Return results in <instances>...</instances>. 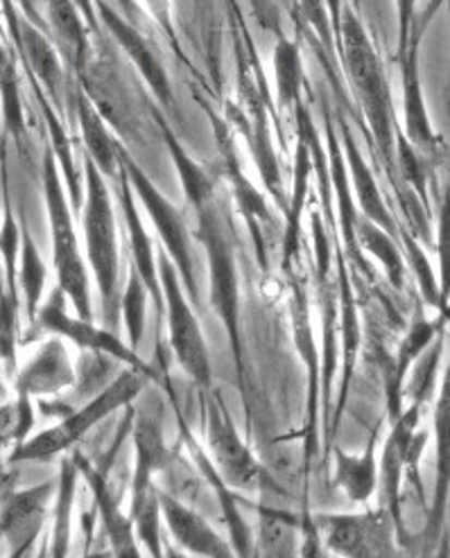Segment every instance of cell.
I'll return each instance as SVG.
<instances>
[{
    "label": "cell",
    "instance_id": "obj_1",
    "mask_svg": "<svg viewBox=\"0 0 450 558\" xmlns=\"http://www.w3.org/2000/svg\"><path fill=\"white\" fill-rule=\"evenodd\" d=\"M149 378L134 368L120 371L102 391H98L84 408L73 410L66 418L59 421L57 425L35 434L33 439L23 441L16 446L10 454V463H23V461H50L57 454L71 450L75 444H80L88 432H92L100 421L111 416L113 412L130 408L132 402L143 393Z\"/></svg>",
    "mask_w": 450,
    "mask_h": 558
},
{
    "label": "cell",
    "instance_id": "obj_2",
    "mask_svg": "<svg viewBox=\"0 0 450 558\" xmlns=\"http://www.w3.org/2000/svg\"><path fill=\"white\" fill-rule=\"evenodd\" d=\"M342 37V54L344 66L351 77V84L357 93L360 102L367 113L374 138L382 151V157L389 159L394 151V111H392V93H389L385 71L380 59L367 37V29L357 21L355 14L346 12L340 25Z\"/></svg>",
    "mask_w": 450,
    "mask_h": 558
},
{
    "label": "cell",
    "instance_id": "obj_3",
    "mask_svg": "<svg viewBox=\"0 0 450 558\" xmlns=\"http://www.w3.org/2000/svg\"><path fill=\"white\" fill-rule=\"evenodd\" d=\"M44 189H46V208L52 233V263L57 271V288L64 296H69L75 307V317L82 322H94L92 307V290H88V274L84 260L80 256V244L73 227L71 206L66 202V193L62 179H59L57 159L52 149L46 151L44 159Z\"/></svg>",
    "mask_w": 450,
    "mask_h": 558
},
{
    "label": "cell",
    "instance_id": "obj_4",
    "mask_svg": "<svg viewBox=\"0 0 450 558\" xmlns=\"http://www.w3.org/2000/svg\"><path fill=\"white\" fill-rule=\"evenodd\" d=\"M86 172V202H84V238L86 256L96 283L100 288L102 317L107 326L118 324V238H115V217L111 208L109 189L100 170L84 161Z\"/></svg>",
    "mask_w": 450,
    "mask_h": 558
},
{
    "label": "cell",
    "instance_id": "obj_5",
    "mask_svg": "<svg viewBox=\"0 0 450 558\" xmlns=\"http://www.w3.org/2000/svg\"><path fill=\"white\" fill-rule=\"evenodd\" d=\"M204 402V432H206V454L211 459L218 475L231 490L243 493H263L272 488L263 463L254 457L247 444L240 437V432L231 418L224 398L218 389H208L202 393ZM277 490V488H272Z\"/></svg>",
    "mask_w": 450,
    "mask_h": 558
},
{
    "label": "cell",
    "instance_id": "obj_6",
    "mask_svg": "<svg viewBox=\"0 0 450 558\" xmlns=\"http://www.w3.org/2000/svg\"><path fill=\"white\" fill-rule=\"evenodd\" d=\"M157 271L163 294V315L168 326V344L191 380L204 391L214 389V371H211V355L199 322L193 313V307L186 301V292L182 286L172 260L163 250L157 252Z\"/></svg>",
    "mask_w": 450,
    "mask_h": 558
},
{
    "label": "cell",
    "instance_id": "obj_7",
    "mask_svg": "<svg viewBox=\"0 0 450 558\" xmlns=\"http://www.w3.org/2000/svg\"><path fill=\"white\" fill-rule=\"evenodd\" d=\"M199 213V240L208 256V274H211V305L220 317L235 357L238 376L243 378V342H240V283L238 267L229 238L218 215L216 204L211 202Z\"/></svg>",
    "mask_w": 450,
    "mask_h": 558
},
{
    "label": "cell",
    "instance_id": "obj_8",
    "mask_svg": "<svg viewBox=\"0 0 450 558\" xmlns=\"http://www.w3.org/2000/svg\"><path fill=\"white\" fill-rule=\"evenodd\" d=\"M118 161L123 172L127 174V181L132 191L138 195L143 208L147 210L149 220L157 227L161 250L172 260L179 278H182V286L191 290V296L195 303H199V288H197V276H195V258L191 250V231L186 227V220L182 210L174 204H170L159 191L157 185L149 181V177L136 166V161L130 157L127 149L118 143Z\"/></svg>",
    "mask_w": 450,
    "mask_h": 558
},
{
    "label": "cell",
    "instance_id": "obj_9",
    "mask_svg": "<svg viewBox=\"0 0 450 558\" xmlns=\"http://www.w3.org/2000/svg\"><path fill=\"white\" fill-rule=\"evenodd\" d=\"M326 551L342 558H397V524L385 507L313 515Z\"/></svg>",
    "mask_w": 450,
    "mask_h": 558
},
{
    "label": "cell",
    "instance_id": "obj_10",
    "mask_svg": "<svg viewBox=\"0 0 450 558\" xmlns=\"http://www.w3.org/2000/svg\"><path fill=\"white\" fill-rule=\"evenodd\" d=\"M35 326L52 332L54 337L71 339L73 344L88 353H98L115 362H125L127 368L138 371V374H143L149 380L157 378L155 366H149L134 349H130L125 342H120L118 335L96 326L94 322H82L77 317H71L64 310V294L59 292V288L50 294L48 303L39 307Z\"/></svg>",
    "mask_w": 450,
    "mask_h": 558
},
{
    "label": "cell",
    "instance_id": "obj_11",
    "mask_svg": "<svg viewBox=\"0 0 450 558\" xmlns=\"http://www.w3.org/2000/svg\"><path fill=\"white\" fill-rule=\"evenodd\" d=\"M401 71H403V111H405V132L410 136V145L418 151L430 154L437 149V138L426 111V102L422 96V82H418V39H422V27L412 19L414 5H401Z\"/></svg>",
    "mask_w": 450,
    "mask_h": 558
},
{
    "label": "cell",
    "instance_id": "obj_12",
    "mask_svg": "<svg viewBox=\"0 0 450 558\" xmlns=\"http://www.w3.org/2000/svg\"><path fill=\"white\" fill-rule=\"evenodd\" d=\"M172 410H174V416H177V423H179V432H182V439H184V446L188 448V452L193 454L197 469L204 477V482L208 484V488L214 490L216 495V502L218 507L222 509V515H224V522H227V532H229V545L235 554V558H254V545H256V536L252 532V526L247 524L243 511H240L238 507V500L233 490L224 484V480L218 475L216 466L211 463V459H208L206 450L199 446V441L193 437V432L184 418V412L179 410L177 400L172 398Z\"/></svg>",
    "mask_w": 450,
    "mask_h": 558
},
{
    "label": "cell",
    "instance_id": "obj_13",
    "mask_svg": "<svg viewBox=\"0 0 450 558\" xmlns=\"http://www.w3.org/2000/svg\"><path fill=\"white\" fill-rule=\"evenodd\" d=\"M73 461L77 466V473L84 475V480L94 490L96 511L102 520L100 524H102L105 538L109 543L107 549L111 551V558H143L132 518L120 509V502L115 500V495L107 484V473L98 466V463L88 461L82 452H75Z\"/></svg>",
    "mask_w": 450,
    "mask_h": 558
},
{
    "label": "cell",
    "instance_id": "obj_14",
    "mask_svg": "<svg viewBox=\"0 0 450 558\" xmlns=\"http://www.w3.org/2000/svg\"><path fill=\"white\" fill-rule=\"evenodd\" d=\"M159 507L161 520L179 549L197 558H235L229 541H224L204 515L182 500H174L163 488H159Z\"/></svg>",
    "mask_w": 450,
    "mask_h": 558
},
{
    "label": "cell",
    "instance_id": "obj_15",
    "mask_svg": "<svg viewBox=\"0 0 450 558\" xmlns=\"http://www.w3.org/2000/svg\"><path fill=\"white\" fill-rule=\"evenodd\" d=\"M75 368L69 357V351L62 337H52L39 349V353L29 360L23 368L16 371L14 389L16 396L41 398L54 396L75 385Z\"/></svg>",
    "mask_w": 450,
    "mask_h": 558
},
{
    "label": "cell",
    "instance_id": "obj_16",
    "mask_svg": "<svg viewBox=\"0 0 450 558\" xmlns=\"http://www.w3.org/2000/svg\"><path fill=\"white\" fill-rule=\"evenodd\" d=\"M52 493L54 482L8 495L0 513V538L8 541V549L29 551L37 545L46 522V502Z\"/></svg>",
    "mask_w": 450,
    "mask_h": 558
},
{
    "label": "cell",
    "instance_id": "obj_17",
    "mask_svg": "<svg viewBox=\"0 0 450 558\" xmlns=\"http://www.w3.org/2000/svg\"><path fill=\"white\" fill-rule=\"evenodd\" d=\"M134 448H136V469H134V482L132 493L155 486V475L163 473L174 452L166 446L163 437V418L161 410H155L153 405H141L134 414Z\"/></svg>",
    "mask_w": 450,
    "mask_h": 558
},
{
    "label": "cell",
    "instance_id": "obj_18",
    "mask_svg": "<svg viewBox=\"0 0 450 558\" xmlns=\"http://www.w3.org/2000/svg\"><path fill=\"white\" fill-rule=\"evenodd\" d=\"M98 12L102 14V21L111 29L113 39L125 48V52L130 54V59L134 61V64L138 66V71L145 77V82L149 84V88L155 90V96L166 107H170L174 102L172 86H170L166 69L161 66V61H159L157 52L153 50V46H149V41L138 33V29L132 23H127L123 16H118L111 10V5L102 3V5H98Z\"/></svg>",
    "mask_w": 450,
    "mask_h": 558
},
{
    "label": "cell",
    "instance_id": "obj_19",
    "mask_svg": "<svg viewBox=\"0 0 450 558\" xmlns=\"http://www.w3.org/2000/svg\"><path fill=\"white\" fill-rule=\"evenodd\" d=\"M118 174H120V206H123L127 235H130V250H132V267L143 281L147 294L157 301L159 313L163 315V294H161L159 271H157L155 240L149 238V233L143 227V220H141V215L136 210L134 191H132V185L127 181V174L123 172V168H118Z\"/></svg>",
    "mask_w": 450,
    "mask_h": 558
},
{
    "label": "cell",
    "instance_id": "obj_20",
    "mask_svg": "<svg viewBox=\"0 0 450 558\" xmlns=\"http://www.w3.org/2000/svg\"><path fill=\"white\" fill-rule=\"evenodd\" d=\"M342 141H344V154H346L344 166H349V170H351L349 183L355 185V197H357L360 210H363V217L372 225H376L378 229H382L387 235H394L397 225L392 220V215H389V208L378 191L376 179H374L367 161L363 159V154H360V149L351 136V130L344 120H342Z\"/></svg>",
    "mask_w": 450,
    "mask_h": 558
},
{
    "label": "cell",
    "instance_id": "obj_21",
    "mask_svg": "<svg viewBox=\"0 0 450 558\" xmlns=\"http://www.w3.org/2000/svg\"><path fill=\"white\" fill-rule=\"evenodd\" d=\"M12 25H14V37L19 41V48L25 54V64L27 71L33 73V77L46 86L48 96L52 102L59 105V90H62L64 84V71L62 64H59V57L50 41L41 29H37L29 21H16L12 14Z\"/></svg>",
    "mask_w": 450,
    "mask_h": 558
},
{
    "label": "cell",
    "instance_id": "obj_22",
    "mask_svg": "<svg viewBox=\"0 0 450 558\" xmlns=\"http://www.w3.org/2000/svg\"><path fill=\"white\" fill-rule=\"evenodd\" d=\"M378 429L363 454H346L342 448H331L336 457V484L346 493V498L355 505H367L378 488Z\"/></svg>",
    "mask_w": 450,
    "mask_h": 558
},
{
    "label": "cell",
    "instance_id": "obj_23",
    "mask_svg": "<svg viewBox=\"0 0 450 558\" xmlns=\"http://www.w3.org/2000/svg\"><path fill=\"white\" fill-rule=\"evenodd\" d=\"M75 111L80 118V128L84 136L86 159L92 161L102 177H115L120 161H118V141L109 134L102 113L96 109L86 90H75Z\"/></svg>",
    "mask_w": 450,
    "mask_h": 558
},
{
    "label": "cell",
    "instance_id": "obj_24",
    "mask_svg": "<svg viewBox=\"0 0 450 558\" xmlns=\"http://www.w3.org/2000/svg\"><path fill=\"white\" fill-rule=\"evenodd\" d=\"M437 337V324L428 322L422 313V307H416L414 319L410 324L408 335L403 337V342L399 347L397 360L392 371H389V380H387V398H389V414H392V421L401 414V393H403V385H405V376L408 368L412 366L414 360L422 357L428 347L435 342Z\"/></svg>",
    "mask_w": 450,
    "mask_h": 558
},
{
    "label": "cell",
    "instance_id": "obj_25",
    "mask_svg": "<svg viewBox=\"0 0 450 558\" xmlns=\"http://www.w3.org/2000/svg\"><path fill=\"white\" fill-rule=\"evenodd\" d=\"M338 263H340V281H338V301H340V339H342V355H344V378H342V389H340V400H338V408H336V421L331 425V437H328V450L333 448V434L336 427L340 423L342 410L346 405V398H349V387H351V374H353V366H355V357H357V349H360V322H357V310H355V299H353V288L349 283V274L344 267L342 256L338 254Z\"/></svg>",
    "mask_w": 450,
    "mask_h": 558
},
{
    "label": "cell",
    "instance_id": "obj_26",
    "mask_svg": "<svg viewBox=\"0 0 450 558\" xmlns=\"http://www.w3.org/2000/svg\"><path fill=\"white\" fill-rule=\"evenodd\" d=\"M77 466L73 457L62 461V471L54 482V511L52 532L48 543V558H69L71 532H73V502L77 490Z\"/></svg>",
    "mask_w": 450,
    "mask_h": 558
},
{
    "label": "cell",
    "instance_id": "obj_27",
    "mask_svg": "<svg viewBox=\"0 0 450 558\" xmlns=\"http://www.w3.org/2000/svg\"><path fill=\"white\" fill-rule=\"evenodd\" d=\"M326 132H328V149H331V181L336 185V199H338V210H340V227L344 231V242L346 250L353 256V263H357L360 267H365L363 271L369 274V265L365 260V254L360 252L357 246V238H355V222L357 215L353 208V197H351V183H349V174H346V166H344V157L338 138L333 136V125L326 120Z\"/></svg>",
    "mask_w": 450,
    "mask_h": 558
},
{
    "label": "cell",
    "instance_id": "obj_28",
    "mask_svg": "<svg viewBox=\"0 0 450 558\" xmlns=\"http://www.w3.org/2000/svg\"><path fill=\"white\" fill-rule=\"evenodd\" d=\"M138 543L153 558H166L163 536H161V507H159V486H149L132 493L130 513Z\"/></svg>",
    "mask_w": 450,
    "mask_h": 558
},
{
    "label": "cell",
    "instance_id": "obj_29",
    "mask_svg": "<svg viewBox=\"0 0 450 558\" xmlns=\"http://www.w3.org/2000/svg\"><path fill=\"white\" fill-rule=\"evenodd\" d=\"M19 269H16V286H21V292L25 296L27 307V322L35 326V319L39 315L44 288H46V265L41 260V254L37 244L29 235V231H21V244H19Z\"/></svg>",
    "mask_w": 450,
    "mask_h": 558
},
{
    "label": "cell",
    "instance_id": "obj_30",
    "mask_svg": "<svg viewBox=\"0 0 450 558\" xmlns=\"http://www.w3.org/2000/svg\"><path fill=\"white\" fill-rule=\"evenodd\" d=\"M355 238H357L360 252L363 254L367 252L374 258H378V263L387 271L389 283H392L397 290H401L403 278H405V263H403V254L399 252V246L392 240V235H387L382 229H378L376 225L365 220L363 215H357Z\"/></svg>",
    "mask_w": 450,
    "mask_h": 558
},
{
    "label": "cell",
    "instance_id": "obj_31",
    "mask_svg": "<svg viewBox=\"0 0 450 558\" xmlns=\"http://www.w3.org/2000/svg\"><path fill=\"white\" fill-rule=\"evenodd\" d=\"M159 120V128L163 132V138H166V145L170 149V157L177 166V172H179V179H182V185H184V193L188 197V202L195 206V210H202L204 206H208L214 202V181L208 179V174L188 157L186 149L182 147V143L177 141V136L170 132L168 122L157 116Z\"/></svg>",
    "mask_w": 450,
    "mask_h": 558
},
{
    "label": "cell",
    "instance_id": "obj_32",
    "mask_svg": "<svg viewBox=\"0 0 450 558\" xmlns=\"http://www.w3.org/2000/svg\"><path fill=\"white\" fill-rule=\"evenodd\" d=\"M48 12H50L52 29L57 33L59 41H62L69 61H73L77 69H82L84 50H86V35H84V25L75 12V5L73 3H48Z\"/></svg>",
    "mask_w": 450,
    "mask_h": 558
},
{
    "label": "cell",
    "instance_id": "obj_33",
    "mask_svg": "<svg viewBox=\"0 0 450 558\" xmlns=\"http://www.w3.org/2000/svg\"><path fill=\"white\" fill-rule=\"evenodd\" d=\"M0 102H3V116H5V130L16 141L25 132L23 120V107L19 98V80L14 71V61L10 52L5 50L3 41H0Z\"/></svg>",
    "mask_w": 450,
    "mask_h": 558
},
{
    "label": "cell",
    "instance_id": "obj_34",
    "mask_svg": "<svg viewBox=\"0 0 450 558\" xmlns=\"http://www.w3.org/2000/svg\"><path fill=\"white\" fill-rule=\"evenodd\" d=\"M275 69L281 107H296L299 90H302V57H299V48L292 41H279L275 52Z\"/></svg>",
    "mask_w": 450,
    "mask_h": 558
},
{
    "label": "cell",
    "instance_id": "obj_35",
    "mask_svg": "<svg viewBox=\"0 0 450 558\" xmlns=\"http://www.w3.org/2000/svg\"><path fill=\"white\" fill-rule=\"evenodd\" d=\"M120 307H123V319L125 328L130 335V349H138L145 335V315H147V290L134 267H130V281L123 294V301H120Z\"/></svg>",
    "mask_w": 450,
    "mask_h": 558
},
{
    "label": "cell",
    "instance_id": "obj_36",
    "mask_svg": "<svg viewBox=\"0 0 450 558\" xmlns=\"http://www.w3.org/2000/svg\"><path fill=\"white\" fill-rule=\"evenodd\" d=\"M19 299L8 292H0V360L5 362L8 374L16 376V337H19Z\"/></svg>",
    "mask_w": 450,
    "mask_h": 558
},
{
    "label": "cell",
    "instance_id": "obj_37",
    "mask_svg": "<svg viewBox=\"0 0 450 558\" xmlns=\"http://www.w3.org/2000/svg\"><path fill=\"white\" fill-rule=\"evenodd\" d=\"M299 558H326V549L321 545L319 532L308 507L304 509L302 518H299Z\"/></svg>",
    "mask_w": 450,
    "mask_h": 558
},
{
    "label": "cell",
    "instance_id": "obj_38",
    "mask_svg": "<svg viewBox=\"0 0 450 558\" xmlns=\"http://www.w3.org/2000/svg\"><path fill=\"white\" fill-rule=\"evenodd\" d=\"M82 558H111L109 549L94 547V522L92 520H86V549H84Z\"/></svg>",
    "mask_w": 450,
    "mask_h": 558
},
{
    "label": "cell",
    "instance_id": "obj_39",
    "mask_svg": "<svg viewBox=\"0 0 450 558\" xmlns=\"http://www.w3.org/2000/svg\"><path fill=\"white\" fill-rule=\"evenodd\" d=\"M5 398H8V387H5V380L0 378V405H5Z\"/></svg>",
    "mask_w": 450,
    "mask_h": 558
},
{
    "label": "cell",
    "instance_id": "obj_40",
    "mask_svg": "<svg viewBox=\"0 0 450 558\" xmlns=\"http://www.w3.org/2000/svg\"><path fill=\"white\" fill-rule=\"evenodd\" d=\"M254 558H256V554H254Z\"/></svg>",
    "mask_w": 450,
    "mask_h": 558
}]
</instances>
